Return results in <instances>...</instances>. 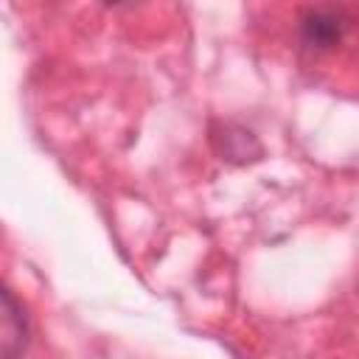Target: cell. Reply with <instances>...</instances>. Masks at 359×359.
Listing matches in <instances>:
<instances>
[{
    "mask_svg": "<svg viewBox=\"0 0 359 359\" xmlns=\"http://www.w3.org/2000/svg\"><path fill=\"white\" fill-rule=\"evenodd\" d=\"M348 28V17L334 6L309 8L300 17V36L311 48H334Z\"/></svg>",
    "mask_w": 359,
    "mask_h": 359,
    "instance_id": "cell-1",
    "label": "cell"
},
{
    "mask_svg": "<svg viewBox=\"0 0 359 359\" xmlns=\"http://www.w3.org/2000/svg\"><path fill=\"white\" fill-rule=\"evenodd\" d=\"M28 339V325L25 317L20 314V303L14 294L6 289L3 292V359H17L25 348Z\"/></svg>",
    "mask_w": 359,
    "mask_h": 359,
    "instance_id": "cell-2",
    "label": "cell"
}]
</instances>
